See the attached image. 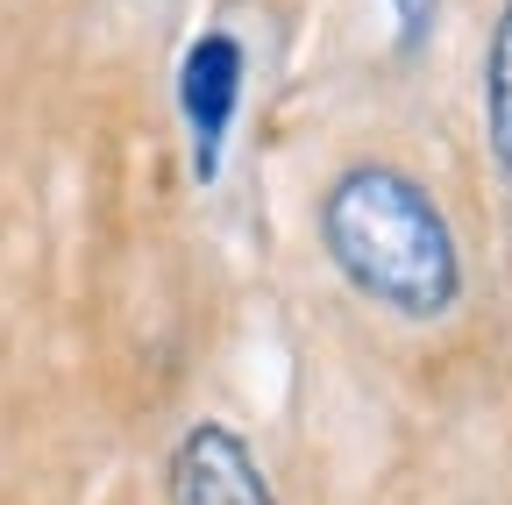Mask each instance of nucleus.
Here are the masks:
<instances>
[{
    "instance_id": "1",
    "label": "nucleus",
    "mask_w": 512,
    "mask_h": 505,
    "mask_svg": "<svg viewBox=\"0 0 512 505\" xmlns=\"http://www.w3.org/2000/svg\"><path fill=\"white\" fill-rule=\"evenodd\" d=\"M320 242L335 271L399 321H441L463 299V249L420 178L392 164H356L320 200Z\"/></svg>"
},
{
    "instance_id": "2",
    "label": "nucleus",
    "mask_w": 512,
    "mask_h": 505,
    "mask_svg": "<svg viewBox=\"0 0 512 505\" xmlns=\"http://www.w3.org/2000/svg\"><path fill=\"white\" fill-rule=\"evenodd\" d=\"M178 107H185V129H192V171L214 178L221 157H228L235 107H242V43L228 29H207L200 43L185 50V65H178Z\"/></svg>"
},
{
    "instance_id": "3",
    "label": "nucleus",
    "mask_w": 512,
    "mask_h": 505,
    "mask_svg": "<svg viewBox=\"0 0 512 505\" xmlns=\"http://www.w3.org/2000/svg\"><path fill=\"white\" fill-rule=\"evenodd\" d=\"M171 505H278L249 441L221 420H192L171 449Z\"/></svg>"
},
{
    "instance_id": "4",
    "label": "nucleus",
    "mask_w": 512,
    "mask_h": 505,
    "mask_svg": "<svg viewBox=\"0 0 512 505\" xmlns=\"http://www.w3.org/2000/svg\"><path fill=\"white\" fill-rule=\"evenodd\" d=\"M484 136H491L498 178L512 185V0L491 29V50H484Z\"/></svg>"
},
{
    "instance_id": "5",
    "label": "nucleus",
    "mask_w": 512,
    "mask_h": 505,
    "mask_svg": "<svg viewBox=\"0 0 512 505\" xmlns=\"http://www.w3.org/2000/svg\"><path fill=\"white\" fill-rule=\"evenodd\" d=\"M441 15V0H392V22H399V50H420L427 29Z\"/></svg>"
}]
</instances>
